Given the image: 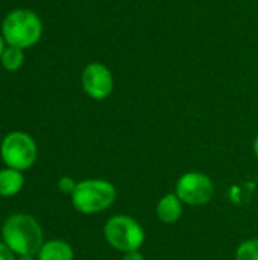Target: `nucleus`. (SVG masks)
Instances as JSON below:
<instances>
[{
	"instance_id": "f257e3e1",
	"label": "nucleus",
	"mask_w": 258,
	"mask_h": 260,
	"mask_svg": "<svg viewBox=\"0 0 258 260\" xmlns=\"http://www.w3.org/2000/svg\"><path fill=\"white\" fill-rule=\"evenodd\" d=\"M2 242L17 256H33L44 244L43 229L30 215L15 213L3 222Z\"/></svg>"
},
{
	"instance_id": "f03ea898",
	"label": "nucleus",
	"mask_w": 258,
	"mask_h": 260,
	"mask_svg": "<svg viewBox=\"0 0 258 260\" xmlns=\"http://www.w3.org/2000/svg\"><path fill=\"white\" fill-rule=\"evenodd\" d=\"M8 46L29 49L35 46L43 35V23L38 14L30 9H12L2 21L0 32Z\"/></svg>"
},
{
	"instance_id": "7ed1b4c3",
	"label": "nucleus",
	"mask_w": 258,
	"mask_h": 260,
	"mask_svg": "<svg viewBox=\"0 0 258 260\" xmlns=\"http://www.w3.org/2000/svg\"><path fill=\"white\" fill-rule=\"evenodd\" d=\"M116 198L117 190L113 183L102 178H88L76 184L71 204L82 215H97L108 210Z\"/></svg>"
},
{
	"instance_id": "20e7f679",
	"label": "nucleus",
	"mask_w": 258,
	"mask_h": 260,
	"mask_svg": "<svg viewBox=\"0 0 258 260\" xmlns=\"http://www.w3.org/2000/svg\"><path fill=\"white\" fill-rule=\"evenodd\" d=\"M103 238L111 248L125 254L138 251L146 241V233L141 224L132 216L114 215L103 225Z\"/></svg>"
},
{
	"instance_id": "39448f33",
	"label": "nucleus",
	"mask_w": 258,
	"mask_h": 260,
	"mask_svg": "<svg viewBox=\"0 0 258 260\" xmlns=\"http://www.w3.org/2000/svg\"><path fill=\"white\" fill-rule=\"evenodd\" d=\"M38 148L35 140L23 133V131H12L2 140L0 145V155L3 163L17 171H26L33 166L36 160Z\"/></svg>"
},
{
	"instance_id": "423d86ee",
	"label": "nucleus",
	"mask_w": 258,
	"mask_h": 260,
	"mask_svg": "<svg viewBox=\"0 0 258 260\" xmlns=\"http://www.w3.org/2000/svg\"><path fill=\"white\" fill-rule=\"evenodd\" d=\"M175 193L184 204L192 207H201L213 200L214 183L207 174L199 171H190L178 178Z\"/></svg>"
},
{
	"instance_id": "0eeeda50",
	"label": "nucleus",
	"mask_w": 258,
	"mask_h": 260,
	"mask_svg": "<svg viewBox=\"0 0 258 260\" xmlns=\"http://www.w3.org/2000/svg\"><path fill=\"white\" fill-rule=\"evenodd\" d=\"M81 84L85 94L94 101H105L114 88V76L108 66L102 62H90L81 75Z\"/></svg>"
},
{
	"instance_id": "6e6552de",
	"label": "nucleus",
	"mask_w": 258,
	"mask_h": 260,
	"mask_svg": "<svg viewBox=\"0 0 258 260\" xmlns=\"http://www.w3.org/2000/svg\"><path fill=\"white\" fill-rule=\"evenodd\" d=\"M184 213V203L175 192L166 193L157 204V216L163 224H175Z\"/></svg>"
},
{
	"instance_id": "1a4fd4ad",
	"label": "nucleus",
	"mask_w": 258,
	"mask_h": 260,
	"mask_svg": "<svg viewBox=\"0 0 258 260\" xmlns=\"http://www.w3.org/2000/svg\"><path fill=\"white\" fill-rule=\"evenodd\" d=\"M36 257L38 260H73L75 251L68 242L62 239H52L43 244Z\"/></svg>"
},
{
	"instance_id": "9d476101",
	"label": "nucleus",
	"mask_w": 258,
	"mask_h": 260,
	"mask_svg": "<svg viewBox=\"0 0 258 260\" xmlns=\"http://www.w3.org/2000/svg\"><path fill=\"white\" fill-rule=\"evenodd\" d=\"M24 184L21 171L6 168L0 171V197H14L17 195Z\"/></svg>"
},
{
	"instance_id": "9b49d317",
	"label": "nucleus",
	"mask_w": 258,
	"mask_h": 260,
	"mask_svg": "<svg viewBox=\"0 0 258 260\" xmlns=\"http://www.w3.org/2000/svg\"><path fill=\"white\" fill-rule=\"evenodd\" d=\"M0 62L3 66L5 70L8 72H17L23 62H24V52L23 49L20 47H14V46H6L2 58H0Z\"/></svg>"
},
{
	"instance_id": "f8f14e48",
	"label": "nucleus",
	"mask_w": 258,
	"mask_h": 260,
	"mask_svg": "<svg viewBox=\"0 0 258 260\" xmlns=\"http://www.w3.org/2000/svg\"><path fill=\"white\" fill-rule=\"evenodd\" d=\"M236 260H258V238L242 242L236 250Z\"/></svg>"
},
{
	"instance_id": "ddd939ff",
	"label": "nucleus",
	"mask_w": 258,
	"mask_h": 260,
	"mask_svg": "<svg viewBox=\"0 0 258 260\" xmlns=\"http://www.w3.org/2000/svg\"><path fill=\"white\" fill-rule=\"evenodd\" d=\"M76 184H78V183H76L71 177H61V178L58 180V189H59L62 193L70 195V197H71V193L75 192Z\"/></svg>"
},
{
	"instance_id": "4468645a",
	"label": "nucleus",
	"mask_w": 258,
	"mask_h": 260,
	"mask_svg": "<svg viewBox=\"0 0 258 260\" xmlns=\"http://www.w3.org/2000/svg\"><path fill=\"white\" fill-rule=\"evenodd\" d=\"M0 260H17L15 254L11 251V248L5 242H0Z\"/></svg>"
},
{
	"instance_id": "2eb2a0df",
	"label": "nucleus",
	"mask_w": 258,
	"mask_h": 260,
	"mask_svg": "<svg viewBox=\"0 0 258 260\" xmlns=\"http://www.w3.org/2000/svg\"><path fill=\"white\" fill-rule=\"evenodd\" d=\"M123 260H146V257L138 251H129V253H125L123 254Z\"/></svg>"
},
{
	"instance_id": "dca6fc26",
	"label": "nucleus",
	"mask_w": 258,
	"mask_h": 260,
	"mask_svg": "<svg viewBox=\"0 0 258 260\" xmlns=\"http://www.w3.org/2000/svg\"><path fill=\"white\" fill-rule=\"evenodd\" d=\"M6 41H5V38H3V35L0 34V58H2V55H3V52H5V49H6Z\"/></svg>"
},
{
	"instance_id": "f3484780",
	"label": "nucleus",
	"mask_w": 258,
	"mask_h": 260,
	"mask_svg": "<svg viewBox=\"0 0 258 260\" xmlns=\"http://www.w3.org/2000/svg\"><path fill=\"white\" fill-rule=\"evenodd\" d=\"M252 148H254V154H255V157L258 158V136L255 137V140H254V146H252Z\"/></svg>"
},
{
	"instance_id": "a211bd4d",
	"label": "nucleus",
	"mask_w": 258,
	"mask_h": 260,
	"mask_svg": "<svg viewBox=\"0 0 258 260\" xmlns=\"http://www.w3.org/2000/svg\"><path fill=\"white\" fill-rule=\"evenodd\" d=\"M17 260H35V259H33V256H18Z\"/></svg>"
}]
</instances>
